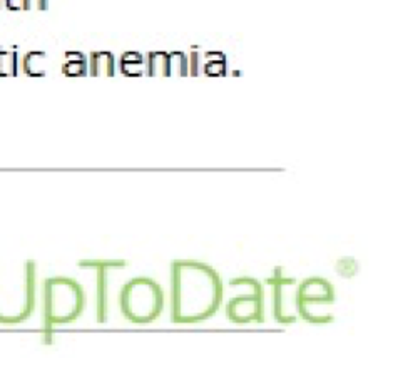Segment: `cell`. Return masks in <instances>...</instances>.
<instances>
[{"label": "cell", "instance_id": "2", "mask_svg": "<svg viewBox=\"0 0 398 378\" xmlns=\"http://www.w3.org/2000/svg\"><path fill=\"white\" fill-rule=\"evenodd\" d=\"M86 307V293L75 279L56 276L44 283V325L45 331L52 326L78 320Z\"/></svg>", "mask_w": 398, "mask_h": 378}, {"label": "cell", "instance_id": "8", "mask_svg": "<svg viewBox=\"0 0 398 378\" xmlns=\"http://www.w3.org/2000/svg\"><path fill=\"white\" fill-rule=\"evenodd\" d=\"M89 74L91 75H109L116 74V59L112 52L108 50H97L89 54Z\"/></svg>", "mask_w": 398, "mask_h": 378}, {"label": "cell", "instance_id": "16", "mask_svg": "<svg viewBox=\"0 0 398 378\" xmlns=\"http://www.w3.org/2000/svg\"><path fill=\"white\" fill-rule=\"evenodd\" d=\"M49 7V0H22V10H45Z\"/></svg>", "mask_w": 398, "mask_h": 378}, {"label": "cell", "instance_id": "12", "mask_svg": "<svg viewBox=\"0 0 398 378\" xmlns=\"http://www.w3.org/2000/svg\"><path fill=\"white\" fill-rule=\"evenodd\" d=\"M202 74L214 78V75H224L226 74V55L223 52H209L202 54Z\"/></svg>", "mask_w": 398, "mask_h": 378}, {"label": "cell", "instance_id": "7", "mask_svg": "<svg viewBox=\"0 0 398 378\" xmlns=\"http://www.w3.org/2000/svg\"><path fill=\"white\" fill-rule=\"evenodd\" d=\"M80 268H92L96 271V320L105 324L109 318V273L128 266L124 260H92L80 261Z\"/></svg>", "mask_w": 398, "mask_h": 378}, {"label": "cell", "instance_id": "18", "mask_svg": "<svg viewBox=\"0 0 398 378\" xmlns=\"http://www.w3.org/2000/svg\"><path fill=\"white\" fill-rule=\"evenodd\" d=\"M6 7V0H0V8Z\"/></svg>", "mask_w": 398, "mask_h": 378}, {"label": "cell", "instance_id": "4", "mask_svg": "<svg viewBox=\"0 0 398 378\" xmlns=\"http://www.w3.org/2000/svg\"><path fill=\"white\" fill-rule=\"evenodd\" d=\"M241 283L248 288V293L238 295L226 303V318L233 324H263L265 321V290L263 284L253 276H238L231 279V284Z\"/></svg>", "mask_w": 398, "mask_h": 378}, {"label": "cell", "instance_id": "14", "mask_svg": "<svg viewBox=\"0 0 398 378\" xmlns=\"http://www.w3.org/2000/svg\"><path fill=\"white\" fill-rule=\"evenodd\" d=\"M19 74V54L15 49L0 48V78H14Z\"/></svg>", "mask_w": 398, "mask_h": 378}, {"label": "cell", "instance_id": "11", "mask_svg": "<svg viewBox=\"0 0 398 378\" xmlns=\"http://www.w3.org/2000/svg\"><path fill=\"white\" fill-rule=\"evenodd\" d=\"M22 69L27 75L32 78H42L47 72V54L42 50H32V52L25 54Z\"/></svg>", "mask_w": 398, "mask_h": 378}, {"label": "cell", "instance_id": "6", "mask_svg": "<svg viewBox=\"0 0 398 378\" xmlns=\"http://www.w3.org/2000/svg\"><path fill=\"white\" fill-rule=\"evenodd\" d=\"M298 317L308 324H313V308L318 305H332L337 300L334 286L321 276H311L298 283Z\"/></svg>", "mask_w": 398, "mask_h": 378}, {"label": "cell", "instance_id": "13", "mask_svg": "<svg viewBox=\"0 0 398 378\" xmlns=\"http://www.w3.org/2000/svg\"><path fill=\"white\" fill-rule=\"evenodd\" d=\"M121 72L128 78H138V75H144V55L134 50L124 52L121 55L119 62Z\"/></svg>", "mask_w": 398, "mask_h": 378}, {"label": "cell", "instance_id": "17", "mask_svg": "<svg viewBox=\"0 0 398 378\" xmlns=\"http://www.w3.org/2000/svg\"><path fill=\"white\" fill-rule=\"evenodd\" d=\"M6 8H8V10H22V0H6Z\"/></svg>", "mask_w": 398, "mask_h": 378}, {"label": "cell", "instance_id": "3", "mask_svg": "<svg viewBox=\"0 0 398 378\" xmlns=\"http://www.w3.org/2000/svg\"><path fill=\"white\" fill-rule=\"evenodd\" d=\"M119 307L126 320L135 325L156 321L164 310V291L149 276H138L122 286Z\"/></svg>", "mask_w": 398, "mask_h": 378}, {"label": "cell", "instance_id": "9", "mask_svg": "<svg viewBox=\"0 0 398 378\" xmlns=\"http://www.w3.org/2000/svg\"><path fill=\"white\" fill-rule=\"evenodd\" d=\"M144 74L146 75H163L169 78V52L152 50L144 55Z\"/></svg>", "mask_w": 398, "mask_h": 378}, {"label": "cell", "instance_id": "10", "mask_svg": "<svg viewBox=\"0 0 398 378\" xmlns=\"http://www.w3.org/2000/svg\"><path fill=\"white\" fill-rule=\"evenodd\" d=\"M89 64L87 57L78 50H71L66 52V61L62 64V74L67 78H80V75H87Z\"/></svg>", "mask_w": 398, "mask_h": 378}, {"label": "cell", "instance_id": "1", "mask_svg": "<svg viewBox=\"0 0 398 378\" xmlns=\"http://www.w3.org/2000/svg\"><path fill=\"white\" fill-rule=\"evenodd\" d=\"M223 279L213 266L198 260L171 265V321L194 325L209 320L223 305Z\"/></svg>", "mask_w": 398, "mask_h": 378}, {"label": "cell", "instance_id": "15", "mask_svg": "<svg viewBox=\"0 0 398 378\" xmlns=\"http://www.w3.org/2000/svg\"><path fill=\"white\" fill-rule=\"evenodd\" d=\"M188 55L181 50L169 52V75H188Z\"/></svg>", "mask_w": 398, "mask_h": 378}, {"label": "cell", "instance_id": "5", "mask_svg": "<svg viewBox=\"0 0 398 378\" xmlns=\"http://www.w3.org/2000/svg\"><path fill=\"white\" fill-rule=\"evenodd\" d=\"M266 284L273 293V317L278 324L291 325L298 320V282L293 276H286L281 266H277L273 275L266 278Z\"/></svg>", "mask_w": 398, "mask_h": 378}]
</instances>
